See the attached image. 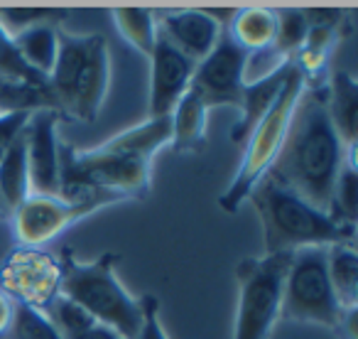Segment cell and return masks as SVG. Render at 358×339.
Wrapping results in <instances>:
<instances>
[{
    "label": "cell",
    "instance_id": "6da1fadb",
    "mask_svg": "<svg viewBox=\"0 0 358 339\" xmlns=\"http://www.w3.org/2000/svg\"><path fill=\"white\" fill-rule=\"evenodd\" d=\"M351 150L341 143L327 113V89L304 84L289 118L282 148L268 175L304 202L327 212Z\"/></svg>",
    "mask_w": 358,
    "mask_h": 339
},
{
    "label": "cell",
    "instance_id": "7a4b0ae2",
    "mask_svg": "<svg viewBox=\"0 0 358 339\" xmlns=\"http://www.w3.org/2000/svg\"><path fill=\"white\" fill-rule=\"evenodd\" d=\"M248 200L253 202L263 224L265 256L282 251L294 254L307 246H353L356 226L334 221L327 212L304 202L270 175L260 177Z\"/></svg>",
    "mask_w": 358,
    "mask_h": 339
},
{
    "label": "cell",
    "instance_id": "3957f363",
    "mask_svg": "<svg viewBox=\"0 0 358 339\" xmlns=\"http://www.w3.org/2000/svg\"><path fill=\"white\" fill-rule=\"evenodd\" d=\"M152 160L128 155L103 143L94 150H76L59 143V197L113 195L118 200H143L150 192Z\"/></svg>",
    "mask_w": 358,
    "mask_h": 339
},
{
    "label": "cell",
    "instance_id": "277c9868",
    "mask_svg": "<svg viewBox=\"0 0 358 339\" xmlns=\"http://www.w3.org/2000/svg\"><path fill=\"white\" fill-rule=\"evenodd\" d=\"M115 254H103L89 263H81L66 249L59 258V293L84 307L96 322L115 329L123 339H135L143 324V303L115 278Z\"/></svg>",
    "mask_w": 358,
    "mask_h": 339
},
{
    "label": "cell",
    "instance_id": "5b68a950",
    "mask_svg": "<svg viewBox=\"0 0 358 339\" xmlns=\"http://www.w3.org/2000/svg\"><path fill=\"white\" fill-rule=\"evenodd\" d=\"M108 42L101 35L59 32V55L50 74V91L57 111L91 123L108 91Z\"/></svg>",
    "mask_w": 358,
    "mask_h": 339
},
{
    "label": "cell",
    "instance_id": "8992f818",
    "mask_svg": "<svg viewBox=\"0 0 358 339\" xmlns=\"http://www.w3.org/2000/svg\"><path fill=\"white\" fill-rule=\"evenodd\" d=\"M304 84L307 81L302 79L297 64H294L292 74L287 76L282 91L275 99L273 109L265 113V118L260 120L253 128V133L245 140V153L243 160L238 165V172H236L234 182L229 185V190L219 197V207L229 214L241 209L248 195L253 192V187L258 185L260 177L268 175V170L273 167L275 158H278L280 148H282L285 133H287L289 118H292V111L297 106V99L302 94Z\"/></svg>",
    "mask_w": 358,
    "mask_h": 339
},
{
    "label": "cell",
    "instance_id": "52a82bcc",
    "mask_svg": "<svg viewBox=\"0 0 358 339\" xmlns=\"http://www.w3.org/2000/svg\"><path fill=\"white\" fill-rule=\"evenodd\" d=\"M292 254H270L263 258H245L236 268L238 278V310L234 339H270L280 319L282 288Z\"/></svg>",
    "mask_w": 358,
    "mask_h": 339
},
{
    "label": "cell",
    "instance_id": "ba28073f",
    "mask_svg": "<svg viewBox=\"0 0 358 339\" xmlns=\"http://www.w3.org/2000/svg\"><path fill=\"white\" fill-rule=\"evenodd\" d=\"M343 312L346 310L338 305L327 273V249L307 246L294 251L285 278L280 317L338 329Z\"/></svg>",
    "mask_w": 358,
    "mask_h": 339
},
{
    "label": "cell",
    "instance_id": "9c48e42d",
    "mask_svg": "<svg viewBox=\"0 0 358 339\" xmlns=\"http://www.w3.org/2000/svg\"><path fill=\"white\" fill-rule=\"evenodd\" d=\"M120 202L113 195H84V197H50V195H27L17 209H13V226L20 246H35L57 239L62 231L74 226L76 221L86 219L94 212L103 209L108 205Z\"/></svg>",
    "mask_w": 358,
    "mask_h": 339
},
{
    "label": "cell",
    "instance_id": "30bf717a",
    "mask_svg": "<svg viewBox=\"0 0 358 339\" xmlns=\"http://www.w3.org/2000/svg\"><path fill=\"white\" fill-rule=\"evenodd\" d=\"M62 265L59 258L45 249L17 246L0 265V290L17 305L45 312L47 305L59 295Z\"/></svg>",
    "mask_w": 358,
    "mask_h": 339
},
{
    "label": "cell",
    "instance_id": "8fae6325",
    "mask_svg": "<svg viewBox=\"0 0 358 339\" xmlns=\"http://www.w3.org/2000/svg\"><path fill=\"white\" fill-rule=\"evenodd\" d=\"M248 69V52H243L221 30L216 47L196 64L189 91H194L206 109L214 106H236L241 109V94Z\"/></svg>",
    "mask_w": 358,
    "mask_h": 339
},
{
    "label": "cell",
    "instance_id": "7c38bea8",
    "mask_svg": "<svg viewBox=\"0 0 358 339\" xmlns=\"http://www.w3.org/2000/svg\"><path fill=\"white\" fill-rule=\"evenodd\" d=\"M59 113L40 109L30 113L25 128L30 195L59 197V140H57Z\"/></svg>",
    "mask_w": 358,
    "mask_h": 339
},
{
    "label": "cell",
    "instance_id": "4fadbf2b",
    "mask_svg": "<svg viewBox=\"0 0 358 339\" xmlns=\"http://www.w3.org/2000/svg\"><path fill=\"white\" fill-rule=\"evenodd\" d=\"M196 62L185 57L157 32L150 55V118L169 116L179 99L189 91Z\"/></svg>",
    "mask_w": 358,
    "mask_h": 339
},
{
    "label": "cell",
    "instance_id": "5bb4252c",
    "mask_svg": "<svg viewBox=\"0 0 358 339\" xmlns=\"http://www.w3.org/2000/svg\"><path fill=\"white\" fill-rule=\"evenodd\" d=\"M221 30L211 11H167L157 25L159 35L196 64L216 47Z\"/></svg>",
    "mask_w": 358,
    "mask_h": 339
},
{
    "label": "cell",
    "instance_id": "9a60e30c",
    "mask_svg": "<svg viewBox=\"0 0 358 339\" xmlns=\"http://www.w3.org/2000/svg\"><path fill=\"white\" fill-rule=\"evenodd\" d=\"M294 69V60L282 62L278 69H273L270 74L260 76L255 81H245L243 94H241V120L231 130V140L234 143H245L248 135L253 133V128L265 118L270 109H273L275 99L282 91L287 76Z\"/></svg>",
    "mask_w": 358,
    "mask_h": 339
},
{
    "label": "cell",
    "instance_id": "2e32d148",
    "mask_svg": "<svg viewBox=\"0 0 358 339\" xmlns=\"http://www.w3.org/2000/svg\"><path fill=\"white\" fill-rule=\"evenodd\" d=\"M229 37L250 55L273 52L278 15L273 8H241L231 13V22L226 25Z\"/></svg>",
    "mask_w": 358,
    "mask_h": 339
},
{
    "label": "cell",
    "instance_id": "e0dca14e",
    "mask_svg": "<svg viewBox=\"0 0 358 339\" xmlns=\"http://www.w3.org/2000/svg\"><path fill=\"white\" fill-rule=\"evenodd\" d=\"M327 113L346 150H356L358 84L348 71H336L327 89Z\"/></svg>",
    "mask_w": 358,
    "mask_h": 339
},
{
    "label": "cell",
    "instance_id": "ac0fdd59",
    "mask_svg": "<svg viewBox=\"0 0 358 339\" xmlns=\"http://www.w3.org/2000/svg\"><path fill=\"white\" fill-rule=\"evenodd\" d=\"M206 116L209 109L201 104V99L194 91H187L174 111L169 113L172 118V145L174 153H199L206 143Z\"/></svg>",
    "mask_w": 358,
    "mask_h": 339
},
{
    "label": "cell",
    "instance_id": "d6986e66",
    "mask_svg": "<svg viewBox=\"0 0 358 339\" xmlns=\"http://www.w3.org/2000/svg\"><path fill=\"white\" fill-rule=\"evenodd\" d=\"M27 195H30V170H27V145L25 130H22L8 145L6 153L0 155V202L10 214L25 202Z\"/></svg>",
    "mask_w": 358,
    "mask_h": 339
},
{
    "label": "cell",
    "instance_id": "ffe728a7",
    "mask_svg": "<svg viewBox=\"0 0 358 339\" xmlns=\"http://www.w3.org/2000/svg\"><path fill=\"white\" fill-rule=\"evenodd\" d=\"M20 57L45 79H50L52 69L57 64V55H59V30L52 25L30 27V30L20 32L13 37Z\"/></svg>",
    "mask_w": 358,
    "mask_h": 339
},
{
    "label": "cell",
    "instance_id": "44dd1931",
    "mask_svg": "<svg viewBox=\"0 0 358 339\" xmlns=\"http://www.w3.org/2000/svg\"><path fill=\"white\" fill-rule=\"evenodd\" d=\"M327 273L343 310H353L358 300V256L353 246H327Z\"/></svg>",
    "mask_w": 358,
    "mask_h": 339
},
{
    "label": "cell",
    "instance_id": "7402d4cb",
    "mask_svg": "<svg viewBox=\"0 0 358 339\" xmlns=\"http://www.w3.org/2000/svg\"><path fill=\"white\" fill-rule=\"evenodd\" d=\"M327 214L334 221L346 226H356L358 216V172H356V150H351L346 158V165L341 167L336 185L331 192V202H329Z\"/></svg>",
    "mask_w": 358,
    "mask_h": 339
},
{
    "label": "cell",
    "instance_id": "603a6c76",
    "mask_svg": "<svg viewBox=\"0 0 358 339\" xmlns=\"http://www.w3.org/2000/svg\"><path fill=\"white\" fill-rule=\"evenodd\" d=\"M115 20L118 32L145 57L152 55L155 42H157V22L155 13L148 8H118L110 13Z\"/></svg>",
    "mask_w": 358,
    "mask_h": 339
},
{
    "label": "cell",
    "instance_id": "cb8c5ba5",
    "mask_svg": "<svg viewBox=\"0 0 358 339\" xmlns=\"http://www.w3.org/2000/svg\"><path fill=\"white\" fill-rule=\"evenodd\" d=\"M275 15H278V32H275L273 55L280 62H289L302 50L309 32V22L304 18V11H297V8H280V11H275Z\"/></svg>",
    "mask_w": 358,
    "mask_h": 339
},
{
    "label": "cell",
    "instance_id": "d4e9b609",
    "mask_svg": "<svg viewBox=\"0 0 358 339\" xmlns=\"http://www.w3.org/2000/svg\"><path fill=\"white\" fill-rule=\"evenodd\" d=\"M69 18V11L64 8H6L0 11V27L10 37L40 25H59Z\"/></svg>",
    "mask_w": 358,
    "mask_h": 339
},
{
    "label": "cell",
    "instance_id": "484cf974",
    "mask_svg": "<svg viewBox=\"0 0 358 339\" xmlns=\"http://www.w3.org/2000/svg\"><path fill=\"white\" fill-rule=\"evenodd\" d=\"M42 314H45V317L50 319L52 324H55V329L64 339L76 337L79 332L89 329L91 324H96V319L91 317V314L86 312L84 307H79L76 303H71V300L64 298L62 293L57 295V298L52 300L50 305H47V310Z\"/></svg>",
    "mask_w": 358,
    "mask_h": 339
},
{
    "label": "cell",
    "instance_id": "4316f807",
    "mask_svg": "<svg viewBox=\"0 0 358 339\" xmlns=\"http://www.w3.org/2000/svg\"><path fill=\"white\" fill-rule=\"evenodd\" d=\"M0 79L8 81H22L30 86H50V81L42 74H37L30 64L20 57L13 37L0 27Z\"/></svg>",
    "mask_w": 358,
    "mask_h": 339
},
{
    "label": "cell",
    "instance_id": "83f0119b",
    "mask_svg": "<svg viewBox=\"0 0 358 339\" xmlns=\"http://www.w3.org/2000/svg\"><path fill=\"white\" fill-rule=\"evenodd\" d=\"M10 339H64L55 329V324L37 310L27 307V305L15 303V314H13V324L8 329Z\"/></svg>",
    "mask_w": 358,
    "mask_h": 339
},
{
    "label": "cell",
    "instance_id": "f1b7e54d",
    "mask_svg": "<svg viewBox=\"0 0 358 339\" xmlns=\"http://www.w3.org/2000/svg\"><path fill=\"white\" fill-rule=\"evenodd\" d=\"M143 324H140V332L135 334V339H167L159 322V303L155 295H145L143 300Z\"/></svg>",
    "mask_w": 358,
    "mask_h": 339
},
{
    "label": "cell",
    "instance_id": "f546056e",
    "mask_svg": "<svg viewBox=\"0 0 358 339\" xmlns=\"http://www.w3.org/2000/svg\"><path fill=\"white\" fill-rule=\"evenodd\" d=\"M27 120H30V113H0V155L6 153L8 145L17 138V135L25 130Z\"/></svg>",
    "mask_w": 358,
    "mask_h": 339
},
{
    "label": "cell",
    "instance_id": "4dcf8cb0",
    "mask_svg": "<svg viewBox=\"0 0 358 339\" xmlns=\"http://www.w3.org/2000/svg\"><path fill=\"white\" fill-rule=\"evenodd\" d=\"M13 314H15V303H13V300L0 290V337L8 334V329H10Z\"/></svg>",
    "mask_w": 358,
    "mask_h": 339
},
{
    "label": "cell",
    "instance_id": "1f68e13d",
    "mask_svg": "<svg viewBox=\"0 0 358 339\" xmlns=\"http://www.w3.org/2000/svg\"><path fill=\"white\" fill-rule=\"evenodd\" d=\"M71 339H123V337H120L115 329L96 322V324H91L89 329H84V332H79L76 337H71Z\"/></svg>",
    "mask_w": 358,
    "mask_h": 339
},
{
    "label": "cell",
    "instance_id": "d6a6232c",
    "mask_svg": "<svg viewBox=\"0 0 358 339\" xmlns=\"http://www.w3.org/2000/svg\"><path fill=\"white\" fill-rule=\"evenodd\" d=\"M0 214H3V216L8 214V212H6V207H3V202H0Z\"/></svg>",
    "mask_w": 358,
    "mask_h": 339
},
{
    "label": "cell",
    "instance_id": "836d02e7",
    "mask_svg": "<svg viewBox=\"0 0 358 339\" xmlns=\"http://www.w3.org/2000/svg\"><path fill=\"white\" fill-rule=\"evenodd\" d=\"M0 216H3V214H0Z\"/></svg>",
    "mask_w": 358,
    "mask_h": 339
}]
</instances>
